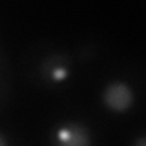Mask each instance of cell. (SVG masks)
Returning a JSON list of instances; mask_svg holds the SVG:
<instances>
[{
  "label": "cell",
  "mask_w": 146,
  "mask_h": 146,
  "mask_svg": "<svg viewBox=\"0 0 146 146\" xmlns=\"http://www.w3.org/2000/svg\"><path fill=\"white\" fill-rule=\"evenodd\" d=\"M102 100L106 104V108H110L111 111L122 113L126 110H130L131 104H133V91L126 82H121V80L110 82L104 88Z\"/></svg>",
  "instance_id": "6da1fadb"
},
{
  "label": "cell",
  "mask_w": 146,
  "mask_h": 146,
  "mask_svg": "<svg viewBox=\"0 0 146 146\" xmlns=\"http://www.w3.org/2000/svg\"><path fill=\"white\" fill-rule=\"evenodd\" d=\"M55 139L66 146H86L91 143L90 130L86 126L79 124V122H68V124H62L60 128H57Z\"/></svg>",
  "instance_id": "7a4b0ae2"
},
{
  "label": "cell",
  "mask_w": 146,
  "mask_h": 146,
  "mask_svg": "<svg viewBox=\"0 0 146 146\" xmlns=\"http://www.w3.org/2000/svg\"><path fill=\"white\" fill-rule=\"evenodd\" d=\"M135 144H146V137H141V139H137Z\"/></svg>",
  "instance_id": "277c9868"
},
{
  "label": "cell",
  "mask_w": 146,
  "mask_h": 146,
  "mask_svg": "<svg viewBox=\"0 0 146 146\" xmlns=\"http://www.w3.org/2000/svg\"><path fill=\"white\" fill-rule=\"evenodd\" d=\"M4 144H6V139H4V135L0 133V146H4Z\"/></svg>",
  "instance_id": "5b68a950"
},
{
  "label": "cell",
  "mask_w": 146,
  "mask_h": 146,
  "mask_svg": "<svg viewBox=\"0 0 146 146\" xmlns=\"http://www.w3.org/2000/svg\"><path fill=\"white\" fill-rule=\"evenodd\" d=\"M42 73L53 82H62L64 79H68V75H70L66 58L60 57V55H49V57L44 58V62H42Z\"/></svg>",
  "instance_id": "3957f363"
}]
</instances>
